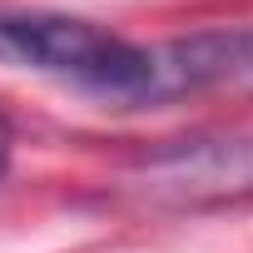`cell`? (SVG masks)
Returning a JSON list of instances; mask_svg holds the SVG:
<instances>
[{
    "label": "cell",
    "mask_w": 253,
    "mask_h": 253,
    "mask_svg": "<svg viewBox=\"0 0 253 253\" xmlns=\"http://www.w3.org/2000/svg\"><path fill=\"white\" fill-rule=\"evenodd\" d=\"M0 65L65 80L104 104H144L149 45H129L80 15L55 10H0Z\"/></svg>",
    "instance_id": "cell-1"
},
{
    "label": "cell",
    "mask_w": 253,
    "mask_h": 253,
    "mask_svg": "<svg viewBox=\"0 0 253 253\" xmlns=\"http://www.w3.org/2000/svg\"><path fill=\"white\" fill-rule=\"evenodd\" d=\"M209 89H253V30H199L149 50L144 104H174Z\"/></svg>",
    "instance_id": "cell-3"
},
{
    "label": "cell",
    "mask_w": 253,
    "mask_h": 253,
    "mask_svg": "<svg viewBox=\"0 0 253 253\" xmlns=\"http://www.w3.org/2000/svg\"><path fill=\"white\" fill-rule=\"evenodd\" d=\"M5 164H10V124L0 114V174H5Z\"/></svg>",
    "instance_id": "cell-4"
},
{
    "label": "cell",
    "mask_w": 253,
    "mask_h": 253,
    "mask_svg": "<svg viewBox=\"0 0 253 253\" xmlns=\"http://www.w3.org/2000/svg\"><path fill=\"white\" fill-rule=\"evenodd\" d=\"M124 189L179 213L253 204V134H194L144 149L124 169Z\"/></svg>",
    "instance_id": "cell-2"
}]
</instances>
